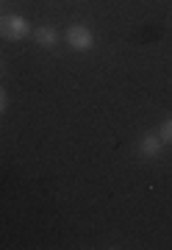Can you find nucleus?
Wrapping results in <instances>:
<instances>
[{
    "label": "nucleus",
    "instance_id": "5",
    "mask_svg": "<svg viewBox=\"0 0 172 250\" xmlns=\"http://www.w3.org/2000/svg\"><path fill=\"white\" fill-rule=\"evenodd\" d=\"M155 134L161 136L164 145H172V117H170V120H164V123L158 125V131H155Z\"/></svg>",
    "mask_w": 172,
    "mask_h": 250
},
{
    "label": "nucleus",
    "instance_id": "4",
    "mask_svg": "<svg viewBox=\"0 0 172 250\" xmlns=\"http://www.w3.org/2000/svg\"><path fill=\"white\" fill-rule=\"evenodd\" d=\"M58 39H61V34H58L56 25H39L37 31H34V42H37L39 47H45V50H53V47L58 45Z\"/></svg>",
    "mask_w": 172,
    "mask_h": 250
},
{
    "label": "nucleus",
    "instance_id": "6",
    "mask_svg": "<svg viewBox=\"0 0 172 250\" xmlns=\"http://www.w3.org/2000/svg\"><path fill=\"white\" fill-rule=\"evenodd\" d=\"M6 106H9V95H6V89L0 86V114L6 111Z\"/></svg>",
    "mask_w": 172,
    "mask_h": 250
},
{
    "label": "nucleus",
    "instance_id": "7",
    "mask_svg": "<svg viewBox=\"0 0 172 250\" xmlns=\"http://www.w3.org/2000/svg\"><path fill=\"white\" fill-rule=\"evenodd\" d=\"M0 70H3V59H0Z\"/></svg>",
    "mask_w": 172,
    "mask_h": 250
},
{
    "label": "nucleus",
    "instance_id": "3",
    "mask_svg": "<svg viewBox=\"0 0 172 250\" xmlns=\"http://www.w3.org/2000/svg\"><path fill=\"white\" fill-rule=\"evenodd\" d=\"M136 147H139V156H142V159H158L164 142H161V136L155 134V131H147V134L139 136Z\"/></svg>",
    "mask_w": 172,
    "mask_h": 250
},
{
    "label": "nucleus",
    "instance_id": "2",
    "mask_svg": "<svg viewBox=\"0 0 172 250\" xmlns=\"http://www.w3.org/2000/svg\"><path fill=\"white\" fill-rule=\"evenodd\" d=\"M64 39H67V45L73 47L75 53H89L92 47H95V34H92L86 25L81 22H75L64 31Z\"/></svg>",
    "mask_w": 172,
    "mask_h": 250
},
{
    "label": "nucleus",
    "instance_id": "1",
    "mask_svg": "<svg viewBox=\"0 0 172 250\" xmlns=\"http://www.w3.org/2000/svg\"><path fill=\"white\" fill-rule=\"evenodd\" d=\"M31 22L25 17H19V14H3L0 17V39H6V42H19V39H25L31 36Z\"/></svg>",
    "mask_w": 172,
    "mask_h": 250
}]
</instances>
